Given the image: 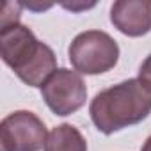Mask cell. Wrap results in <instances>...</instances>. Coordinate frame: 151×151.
<instances>
[{
  "mask_svg": "<svg viewBox=\"0 0 151 151\" xmlns=\"http://www.w3.org/2000/svg\"><path fill=\"white\" fill-rule=\"evenodd\" d=\"M45 151H87V142L73 124H59L48 133Z\"/></svg>",
  "mask_w": 151,
  "mask_h": 151,
  "instance_id": "obj_7",
  "label": "cell"
},
{
  "mask_svg": "<svg viewBox=\"0 0 151 151\" xmlns=\"http://www.w3.org/2000/svg\"><path fill=\"white\" fill-rule=\"evenodd\" d=\"M89 114L94 126L105 135L137 124L151 114V87L139 78L112 86L94 96Z\"/></svg>",
  "mask_w": 151,
  "mask_h": 151,
  "instance_id": "obj_1",
  "label": "cell"
},
{
  "mask_svg": "<svg viewBox=\"0 0 151 151\" xmlns=\"http://www.w3.org/2000/svg\"><path fill=\"white\" fill-rule=\"evenodd\" d=\"M114 27L130 37H140L151 30V0H119L110 9Z\"/></svg>",
  "mask_w": 151,
  "mask_h": 151,
  "instance_id": "obj_6",
  "label": "cell"
},
{
  "mask_svg": "<svg viewBox=\"0 0 151 151\" xmlns=\"http://www.w3.org/2000/svg\"><path fill=\"white\" fill-rule=\"evenodd\" d=\"M41 94L53 114L69 116L86 105L87 87L78 71L60 68L41 87Z\"/></svg>",
  "mask_w": 151,
  "mask_h": 151,
  "instance_id": "obj_4",
  "label": "cell"
},
{
  "mask_svg": "<svg viewBox=\"0 0 151 151\" xmlns=\"http://www.w3.org/2000/svg\"><path fill=\"white\" fill-rule=\"evenodd\" d=\"M140 151H151V137H147L146 139V142H144V146H142V149Z\"/></svg>",
  "mask_w": 151,
  "mask_h": 151,
  "instance_id": "obj_10",
  "label": "cell"
},
{
  "mask_svg": "<svg viewBox=\"0 0 151 151\" xmlns=\"http://www.w3.org/2000/svg\"><path fill=\"white\" fill-rule=\"evenodd\" d=\"M46 139V126L34 112L16 110L0 123V151H39Z\"/></svg>",
  "mask_w": 151,
  "mask_h": 151,
  "instance_id": "obj_3",
  "label": "cell"
},
{
  "mask_svg": "<svg viewBox=\"0 0 151 151\" xmlns=\"http://www.w3.org/2000/svg\"><path fill=\"white\" fill-rule=\"evenodd\" d=\"M20 11H22V4L18 2H6L2 14H0V29L2 27H9L13 23H20Z\"/></svg>",
  "mask_w": 151,
  "mask_h": 151,
  "instance_id": "obj_8",
  "label": "cell"
},
{
  "mask_svg": "<svg viewBox=\"0 0 151 151\" xmlns=\"http://www.w3.org/2000/svg\"><path fill=\"white\" fill-rule=\"evenodd\" d=\"M39 48L41 41H37L34 32L22 23L0 29V55L16 75L36 57Z\"/></svg>",
  "mask_w": 151,
  "mask_h": 151,
  "instance_id": "obj_5",
  "label": "cell"
},
{
  "mask_svg": "<svg viewBox=\"0 0 151 151\" xmlns=\"http://www.w3.org/2000/svg\"><path fill=\"white\" fill-rule=\"evenodd\" d=\"M68 55L80 75H101L117 64L119 46L103 30H86L71 41Z\"/></svg>",
  "mask_w": 151,
  "mask_h": 151,
  "instance_id": "obj_2",
  "label": "cell"
},
{
  "mask_svg": "<svg viewBox=\"0 0 151 151\" xmlns=\"http://www.w3.org/2000/svg\"><path fill=\"white\" fill-rule=\"evenodd\" d=\"M139 80H142L147 87H151V53L146 57V60L140 64L139 69Z\"/></svg>",
  "mask_w": 151,
  "mask_h": 151,
  "instance_id": "obj_9",
  "label": "cell"
}]
</instances>
